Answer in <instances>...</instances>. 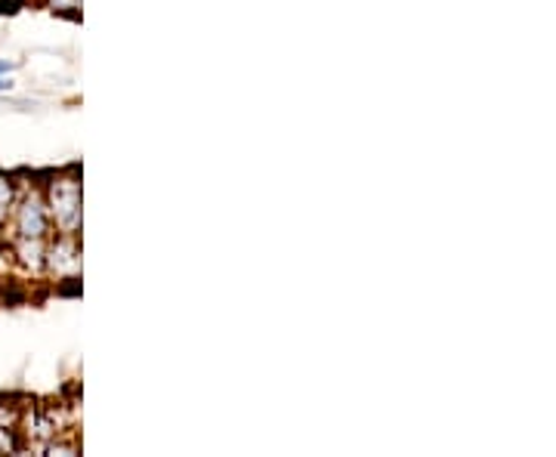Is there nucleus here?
Listing matches in <instances>:
<instances>
[{"label": "nucleus", "instance_id": "obj_1", "mask_svg": "<svg viewBox=\"0 0 556 457\" xmlns=\"http://www.w3.org/2000/svg\"><path fill=\"white\" fill-rule=\"evenodd\" d=\"M13 239L25 241H47L53 232V219L47 211V201H43V189L38 182H20V192L13 201V211L7 219Z\"/></svg>", "mask_w": 556, "mask_h": 457}, {"label": "nucleus", "instance_id": "obj_2", "mask_svg": "<svg viewBox=\"0 0 556 457\" xmlns=\"http://www.w3.org/2000/svg\"><path fill=\"white\" fill-rule=\"evenodd\" d=\"M43 189V201L53 219L56 232H68V236H80V219H84V195H80V179L75 170L68 174H56L50 182L40 186Z\"/></svg>", "mask_w": 556, "mask_h": 457}, {"label": "nucleus", "instance_id": "obj_3", "mask_svg": "<svg viewBox=\"0 0 556 457\" xmlns=\"http://www.w3.org/2000/svg\"><path fill=\"white\" fill-rule=\"evenodd\" d=\"M43 272L60 281H75L80 276V239L68 232H50L43 247Z\"/></svg>", "mask_w": 556, "mask_h": 457}, {"label": "nucleus", "instance_id": "obj_4", "mask_svg": "<svg viewBox=\"0 0 556 457\" xmlns=\"http://www.w3.org/2000/svg\"><path fill=\"white\" fill-rule=\"evenodd\" d=\"M16 192H20V182L10 174H0V229H7V219H10V211H13Z\"/></svg>", "mask_w": 556, "mask_h": 457}, {"label": "nucleus", "instance_id": "obj_5", "mask_svg": "<svg viewBox=\"0 0 556 457\" xmlns=\"http://www.w3.org/2000/svg\"><path fill=\"white\" fill-rule=\"evenodd\" d=\"M16 68V62H0V75H10Z\"/></svg>", "mask_w": 556, "mask_h": 457}]
</instances>
